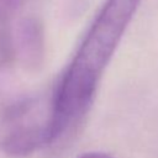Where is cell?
Masks as SVG:
<instances>
[{
    "instance_id": "6da1fadb",
    "label": "cell",
    "mask_w": 158,
    "mask_h": 158,
    "mask_svg": "<svg viewBox=\"0 0 158 158\" xmlns=\"http://www.w3.org/2000/svg\"><path fill=\"white\" fill-rule=\"evenodd\" d=\"M141 0H105L53 86L54 142L75 130L89 112L101 77Z\"/></svg>"
},
{
    "instance_id": "277c9868",
    "label": "cell",
    "mask_w": 158,
    "mask_h": 158,
    "mask_svg": "<svg viewBox=\"0 0 158 158\" xmlns=\"http://www.w3.org/2000/svg\"><path fill=\"white\" fill-rule=\"evenodd\" d=\"M36 0H0V70L15 62V25L23 10Z\"/></svg>"
},
{
    "instance_id": "5b68a950",
    "label": "cell",
    "mask_w": 158,
    "mask_h": 158,
    "mask_svg": "<svg viewBox=\"0 0 158 158\" xmlns=\"http://www.w3.org/2000/svg\"><path fill=\"white\" fill-rule=\"evenodd\" d=\"M78 158H112L109 153L105 152H100V151H90V152H85L81 156H79Z\"/></svg>"
},
{
    "instance_id": "7a4b0ae2",
    "label": "cell",
    "mask_w": 158,
    "mask_h": 158,
    "mask_svg": "<svg viewBox=\"0 0 158 158\" xmlns=\"http://www.w3.org/2000/svg\"><path fill=\"white\" fill-rule=\"evenodd\" d=\"M53 88L19 99L0 115V151L26 157L54 143Z\"/></svg>"
},
{
    "instance_id": "3957f363",
    "label": "cell",
    "mask_w": 158,
    "mask_h": 158,
    "mask_svg": "<svg viewBox=\"0 0 158 158\" xmlns=\"http://www.w3.org/2000/svg\"><path fill=\"white\" fill-rule=\"evenodd\" d=\"M14 53L17 62L26 70H37L46 57V32L41 19L33 14H22L15 25Z\"/></svg>"
}]
</instances>
